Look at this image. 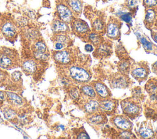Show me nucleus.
I'll return each mask as SVG.
<instances>
[{
    "label": "nucleus",
    "mask_w": 157,
    "mask_h": 139,
    "mask_svg": "<svg viewBox=\"0 0 157 139\" xmlns=\"http://www.w3.org/2000/svg\"><path fill=\"white\" fill-rule=\"evenodd\" d=\"M69 77L74 81L79 83H85L90 81L91 75L83 67L76 66H71L68 69Z\"/></svg>",
    "instance_id": "f257e3e1"
},
{
    "label": "nucleus",
    "mask_w": 157,
    "mask_h": 139,
    "mask_svg": "<svg viewBox=\"0 0 157 139\" xmlns=\"http://www.w3.org/2000/svg\"><path fill=\"white\" fill-rule=\"evenodd\" d=\"M121 105L123 114L131 118L137 116L141 111L140 103L132 99H127L123 100Z\"/></svg>",
    "instance_id": "f03ea898"
},
{
    "label": "nucleus",
    "mask_w": 157,
    "mask_h": 139,
    "mask_svg": "<svg viewBox=\"0 0 157 139\" xmlns=\"http://www.w3.org/2000/svg\"><path fill=\"white\" fill-rule=\"evenodd\" d=\"M121 22L115 18H111L105 26L107 37L111 40H117L120 37Z\"/></svg>",
    "instance_id": "7ed1b4c3"
},
{
    "label": "nucleus",
    "mask_w": 157,
    "mask_h": 139,
    "mask_svg": "<svg viewBox=\"0 0 157 139\" xmlns=\"http://www.w3.org/2000/svg\"><path fill=\"white\" fill-rule=\"evenodd\" d=\"M71 23L72 31L79 37H85L91 31L88 24L82 19L74 18Z\"/></svg>",
    "instance_id": "20e7f679"
},
{
    "label": "nucleus",
    "mask_w": 157,
    "mask_h": 139,
    "mask_svg": "<svg viewBox=\"0 0 157 139\" xmlns=\"http://www.w3.org/2000/svg\"><path fill=\"white\" fill-rule=\"evenodd\" d=\"M149 73L148 66L145 64H136L132 66L131 70V75L137 80L142 81L145 80Z\"/></svg>",
    "instance_id": "39448f33"
},
{
    "label": "nucleus",
    "mask_w": 157,
    "mask_h": 139,
    "mask_svg": "<svg viewBox=\"0 0 157 139\" xmlns=\"http://www.w3.org/2000/svg\"><path fill=\"white\" fill-rule=\"evenodd\" d=\"M56 10L60 20L67 23H71L74 18V13L70 8L65 4H59L56 6Z\"/></svg>",
    "instance_id": "423d86ee"
},
{
    "label": "nucleus",
    "mask_w": 157,
    "mask_h": 139,
    "mask_svg": "<svg viewBox=\"0 0 157 139\" xmlns=\"http://www.w3.org/2000/svg\"><path fill=\"white\" fill-rule=\"evenodd\" d=\"M113 124L121 130H129L132 128V123L125 116H115L112 119Z\"/></svg>",
    "instance_id": "0eeeda50"
},
{
    "label": "nucleus",
    "mask_w": 157,
    "mask_h": 139,
    "mask_svg": "<svg viewBox=\"0 0 157 139\" xmlns=\"http://www.w3.org/2000/svg\"><path fill=\"white\" fill-rule=\"evenodd\" d=\"M53 58L57 62L64 65L70 64L72 60L71 52L67 50H58L55 52L53 54Z\"/></svg>",
    "instance_id": "6e6552de"
},
{
    "label": "nucleus",
    "mask_w": 157,
    "mask_h": 139,
    "mask_svg": "<svg viewBox=\"0 0 157 139\" xmlns=\"http://www.w3.org/2000/svg\"><path fill=\"white\" fill-rule=\"evenodd\" d=\"M112 53V45L109 42H101L94 53V55L98 58L107 57Z\"/></svg>",
    "instance_id": "1a4fd4ad"
},
{
    "label": "nucleus",
    "mask_w": 157,
    "mask_h": 139,
    "mask_svg": "<svg viewBox=\"0 0 157 139\" xmlns=\"http://www.w3.org/2000/svg\"><path fill=\"white\" fill-rule=\"evenodd\" d=\"M116 107V101L108 99H102L99 102V110L102 113L110 114L113 112Z\"/></svg>",
    "instance_id": "9d476101"
},
{
    "label": "nucleus",
    "mask_w": 157,
    "mask_h": 139,
    "mask_svg": "<svg viewBox=\"0 0 157 139\" xmlns=\"http://www.w3.org/2000/svg\"><path fill=\"white\" fill-rule=\"evenodd\" d=\"M93 87L96 94L101 98V100L109 98L110 95L109 89L103 83L96 81L94 83Z\"/></svg>",
    "instance_id": "9b49d317"
},
{
    "label": "nucleus",
    "mask_w": 157,
    "mask_h": 139,
    "mask_svg": "<svg viewBox=\"0 0 157 139\" xmlns=\"http://www.w3.org/2000/svg\"><path fill=\"white\" fill-rule=\"evenodd\" d=\"M14 55V53L10 51L0 53V66L5 69L11 67L13 64V57Z\"/></svg>",
    "instance_id": "f8f14e48"
},
{
    "label": "nucleus",
    "mask_w": 157,
    "mask_h": 139,
    "mask_svg": "<svg viewBox=\"0 0 157 139\" xmlns=\"http://www.w3.org/2000/svg\"><path fill=\"white\" fill-rule=\"evenodd\" d=\"M83 107L86 113L92 115L99 110V102L94 99H89L85 102Z\"/></svg>",
    "instance_id": "ddd939ff"
},
{
    "label": "nucleus",
    "mask_w": 157,
    "mask_h": 139,
    "mask_svg": "<svg viewBox=\"0 0 157 139\" xmlns=\"http://www.w3.org/2000/svg\"><path fill=\"white\" fill-rule=\"evenodd\" d=\"M105 23L104 20L100 17H96L91 21V28L93 31L99 34H102L105 31Z\"/></svg>",
    "instance_id": "4468645a"
},
{
    "label": "nucleus",
    "mask_w": 157,
    "mask_h": 139,
    "mask_svg": "<svg viewBox=\"0 0 157 139\" xmlns=\"http://www.w3.org/2000/svg\"><path fill=\"white\" fill-rule=\"evenodd\" d=\"M52 27L53 32L57 34L65 33L69 31V28L67 23L60 20H55L52 23Z\"/></svg>",
    "instance_id": "2eb2a0df"
},
{
    "label": "nucleus",
    "mask_w": 157,
    "mask_h": 139,
    "mask_svg": "<svg viewBox=\"0 0 157 139\" xmlns=\"http://www.w3.org/2000/svg\"><path fill=\"white\" fill-rule=\"evenodd\" d=\"M66 4L74 15H79L81 13L83 8L81 0H66Z\"/></svg>",
    "instance_id": "dca6fc26"
},
{
    "label": "nucleus",
    "mask_w": 157,
    "mask_h": 139,
    "mask_svg": "<svg viewBox=\"0 0 157 139\" xmlns=\"http://www.w3.org/2000/svg\"><path fill=\"white\" fill-rule=\"evenodd\" d=\"M156 12L154 9H147L145 11L144 23L147 27H151L156 19Z\"/></svg>",
    "instance_id": "f3484780"
},
{
    "label": "nucleus",
    "mask_w": 157,
    "mask_h": 139,
    "mask_svg": "<svg viewBox=\"0 0 157 139\" xmlns=\"http://www.w3.org/2000/svg\"><path fill=\"white\" fill-rule=\"evenodd\" d=\"M128 81L124 74H121L120 76L113 77V79L110 81V85L113 88H124L128 84Z\"/></svg>",
    "instance_id": "a211bd4d"
},
{
    "label": "nucleus",
    "mask_w": 157,
    "mask_h": 139,
    "mask_svg": "<svg viewBox=\"0 0 157 139\" xmlns=\"http://www.w3.org/2000/svg\"><path fill=\"white\" fill-rule=\"evenodd\" d=\"M85 37L87 39V40L91 43V44L96 47L98 46L101 42H102V38L101 34L94 31H90Z\"/></svg>",
    "instance_id": "6ab92c4d"
},
{
    "label": "nucleus",
    "mask_w": 157,
    "mask_h": 139,
    "mask_svg": "<svg viewBox=\"0 0 157 139\" xmlns=\"http://www.w3.org/2000/svg\"><path fill=\"white\" fill-rule=\"evenodd\" d=\"M146 89L152 100H157V81L149 80L146 85Z\"/></svg>",
    "instance_id": "aec40b11"
},
{
    "label": "nucleus",
    "mask_w": 157,
    "mask_h": 139,
    "mask_svg": "<svg viewBox=\"0 0 157 139\" xmlns=\"http://www.w3.org/2000/svg\"><path fill=\"white\" fill-rule=\"evenodd\" d=\"M106 121V118L104 113H94L91 115L88 118V122L93 124H101L104 123Z\"/></svg>",
    "instance_id": "412c9836"
},
{
    "label": "nucleus",
    "mask_w": 157,
    "mask_h": 139,
    "mask_svg": "<svg viewBox=\"0 0 157 139\" xmlns=\"http://www.w3.org/2000/svg\"><path fill=\"white\" fill-rule=\"evenodd\" d=\"M80 92L89 99H94L96 94L94 87L89 85H83L80 88Z\"/></svg>",
    "instance_id": "4be33fe9"
},
{
    "label": "nucleus",
    "mask_w": 157,
    "mask_h": 139,
    "mask_svg": "<svg viewBox=\"0 0 157 139\" xmlns=\"http://www.w3.org/2000/svg\"><path fill=\"white\" fill-rule=\"evenodd\" d=\"M2 32L4 35L9 37H14L16 34L15 26L10 22H7L2 26Z\"/></svg>",
    "instance_id": "5701e85b"
},
{
    "label": "nucleus",
    "mask_w": 157,
    "mask_h": 139,
    "mask_svg": "<svg viewBox=\"0 0 157 139\" xmlns=\"http://www.w3.org/2000/svg\"><path fill=\"white\" fill-rule=\"evenodd\" d=\"M22 69L24 72L28 74L33 73L36 69V65L34 61L28 60L22 64Z\"/></svg>",
    "instance_id": "b1692460"
},
{
    "label": "nucleus",
    "mask_w": 157,
    "mask_h": 139,
    "mask_svg": "<svg viewBox=\"0 0 157 139\" xmlns=\"http://www.w3.org/2000/svg\"><path fill=\"white\" fill-rule=\"evenodd\" d=\"M117 14L121 20L126 22V23L131 24L132 20V15L131 12L120 10L118 11Z\"/></svg>",
    "instance_id": "393cba45"
},
{
    "label": "nucleus",
    "mask_w": 157,
    "mask_h": 139,
    "mask_svg": "<svg viewBox=\"0 0 157 139\" xmlns=\"http://www.w3.org/2000/svg\"><path fill=\"white\" fill-rule=\"evenodd\" d=\"M138 39L139 40L140 43L142 44V45L143 46L145 51L148 52H151L153 51L154 50L153 44L150 41H149L145 37L140 36V37Z\"/></svg>",
    "instance_id": "a878e982"
},
{
    "label": "nucleus",
    "mask_w": 157,
    "mask_h": 139,
    "mask_svg": "<svg viewBox=\"0 0 157 139\" xmlns=\"http://www.w3.org/2000/svg\"><path fill=\"white\" fill-rule=\"evenodd\" d=\"M7 96L10 101L16 105H21L23 103V101L21 98L17 95V94L13 93L12 92H7Z\"/></svg>",
    "instance_id": "bb28decb"
},
{
    "label": "nucleus",
    "mask_w": 157,
    "mask_h": 139,
    "mask_svg": "<svg viewBox=\"0 0 157 139\" xmlns=\"http://www.w3.org/2000/svg\"><path fill=\"white\" fill-rule=\"evenodd\" d=\"M139 134L143 138H148L153 137L154 135V132L150 128L142 127L139 130Z\"/></svg>",
    "instance_id": "cd10ccee"
},
{
    "label": "nucleus",
    "mask_w": 157,
    "mask_h": 139,
    "mask_svg": "<svg viewBox=\"0 0 157 139\" xmlns=\"http://www.w3.org/2000/svg\"><path fill=\"white\" fill-rule=\"evenodd\" d=\"M130 62L127 60H124L121 62H120L119 66V69L121 73L123 74H126L129 72L130 69Z\"/></svg>",
    "instance_id": "c85d7f7f"
},
{
    "label": "nucleus",
    "mask_w": 157,
    "mask_h": 139,
    "mask_svg": "<svg viewBox=\"0 0 157 139\" xmlns=\"http://www.w3.org/2000/svg\"><path fill=\"white\" fill-rule=\"evenodd\" d=\"M55 40H56V42L62 43L63 44H64L65 45L66 44L69 43V42L70 41V38L66 34L60 33V34H58V35H56V36L55 37Z\"/></svg>",
    "instance_id": "c756f323"
},
{
    "label": "nucleus",
    "mask_w": 157,
    "mask_h": 139,
    "mask_svg": "<svg viewBox=\"0 0 157 139\" xmlns=\"http://www.w3.org/2000/svg\"><path fill=\"white\" fill-rule=\"evenodd\" d=\"M143 5L146 9H153L157 7V0H143Z\"/></svg>",
    "instance_id": "7c9ffc66"
},
{
    "label": "nucleus",
    "mask_w": 157,
    "mask_h": 139,
    "mask_svg": "<svg viewBox=\"0 0 157 139\" xmlns=\"http://www.w3.org/2000/svg\"><path fill=\"white\" fill-rule=\"evenodd\" d=\"M34 48L35 51L39 52H46L47 50V47L45 44L40 41H39L34 44Z\"/></svg>",
    "instance_id": "2f4dec72"
},
{
    "label": "nucleus",
    "mask_w": 157,
    "mask_h": 139,
    "mask_svg": "<svg viewBox=\"0 0 157 139\" xmlns=\"http://www.w3.org/2000/svg\"><path fill=\"white\" fill-rule=\"evenodd\" d=\"M138 5V0H126V7L129 10H135Z\"/></svg>",
    "instance_id": "473e14b6"
},
{
    "label": "nucleus",
    "mask_w": 157,
    "mask_h": 139,
    "mask_svg": "<svg viewBox=\"0 0 157 139\" xmlns=\"http://www.w3.org/2000/svg\"><path fill=\"white\" fill-rule=\"evenodd\" d=\"M34 57L39 60H45L48 57V54L47 52H39L34 51Z\"/></svg>",
    "instance_id": "72a5a7b5"
},
{
    "label": "nucleus",
    "mask_w": 157,
    "mask_h": 139,
    "mask_svg": "<svg viewBox=\"0 0 157 139\" xmlns=\"http://www.w3.org/2000/svg\"><path fill=\"white\" fill-rule=\"evenodd\" d=\"M119 137L121 138H132L134 135L129 130H122L119 134Z\"/></svg>",
    "instance_id": "f704fd0d"
},
{
    "label": "nucleus",
    "mask_w": 157,
    "mask_h": 139,
    "mask_svg": "<svg viewBox=\"0 0 157 139\" xmlns=\"http://www.w3.org/2000/svg\"><path fill=\"white\" fill-rule=\"evenodd\" d=\"M4 116L6 117V118L10 119L14 118L16 115V113L14 111V110H13L12 109H7L4 111Z\"/></svg>",
    "instance_id": "c9c22d12"
},
{
    "label": "nucleus",
    "mask_w": 157,
    "mask_h": 139,
    "mask_svg": "<svg viewBox=\"0 0 157 139\" xmlns=\"http://www.w3.org/2000/svg\"><path fill=\"white\" fill-rule=\"evenodd\" d=\"M70 96L74 99H77L80 97V92L76 88H73L70 91Z\"/></svg>",
    "instance_id": "e433bc0d"
},
{
    "label": "nucleus",
    "mask_w": 157,
    "mask_h": 139,
    "mask_svg": "<svg viewBox=\"0 0 157 139\" xmlns=\"http://www.w3.org/2000/svg\"><path fill=\"white\" fill-rule=\"evenodd\" d=\"M21 77V73L20 72H14L12 74V78L14 81H18Z\"/></svg>",
    "instance_id": "4c0bfd02"
},
{
    "label": "nucleus",
    "mask_w": 157,
    "mask_h": 139,
    "mask_svg": "<svg viewBox=\"0 0 157 139\" xmlns=\"http://www.w3.org/2000/svg\"><path fill=\"white\" fill-rule=\"evenodd\" d=\"M64 47V45L62 43L56 42V43H55V48L57 50H61Z\"/></svg>",
    "instance_id": "58836bf2"
},
{
    "label": "nucleus",
    "mask_w": 157,
    "mask_h": 139,
    "mask_svg": "<svg viewBox=\"0 0 157 139\" xmlns=\"http://www.w3.org/2000/svg\"><path fill=\"white\" fill-rule=\"evenodd\" d=\"M151 37L153 40L157 43V29H153L151 30Z\"/></svg>",
    "instance_id": "ea45409f"
},
{
    "label": "nucleus",
    "mask_w": 157,
    "mask_h": 139,
    "mask_svg": "<svg viewBox=\"0 0 157 139\" xmlns=\"http://www.w3.org/2000/svg\"><path fill=\"white\" fill-rule=\"evenodd\" d=\"M93 45L91 43H87L85 45V50L88 52H91L93 50Z\"/></svg>",
    "instance_id": "a19ab883"
},
{
    "label": "nucleus",
    "mask_w": 157,
    "mask_h": 139,
    "mask_svg": "<svg viewBox=\"0 0 157 139\" xmlns=\"http://www.w3.org/2000/svg\"><path fill=\"white\" fill-rule=\"evenodd\" d=\"M135 91L136 92H134L133 93H134V97H136V99H140V96H142V92L138 90L137 91L136 89H135Z\"/></svg>",
    "instance_id": "79ce46f5"
},
{
    "label": "nucleus",
    "mask_w": 157,
    "mask_h": 139,
    "mask_svg": "<svg viewBox=\"0 0 157 139\" xmlns=\"http://www.w3.org/2000/svg\"><path fill=\"white\" fill-rule=\"evenodd\" d=\"M152 69L153 72L157 73V61L152 65Z\"/></svg>",
    "instance_id": "37998d69"
},
{
    "label": "nucleus",
    "mask_w": 157,
    "mask_h": 139,
    "mask_svg": "<svg viewBox=\"0 0 157 139\" xmlns=\"http://www.w3.org/2000/svg\"><path fill=\"white\" fill-rule=\"evenodd\" d=\"M6 97H5V94L2 91H0V101L4 100L5 99Z\"/></svg>",
    "instance_id": "c03bdc74"
},
{
    "label": "nucleus",
    "mask_w": 157,
    "mask_h": 139,
    "mask_svg": "<svg viewBox=\"0 0 157 139\" xmlns=\"http://www.w3.org/2000/svg\"><path fill=\"white\" fill-rule=\"evenodd\" d=\"M2 119L0 118V122H2Z\"/></svg>",
    "instance_id": "a18cd8bd"
}]
</instances>
